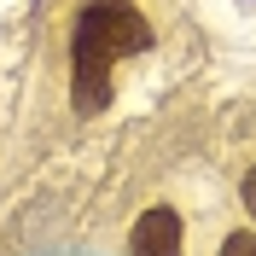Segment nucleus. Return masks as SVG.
<instances>
[{
	"mask_svg": "<svg viewBox=\"0 0 256 256\" xmlns=\"http://www.w3.org/2000/svg\"><path fill=\"white\" fill-rule=\"evenodd\" d=\"M146 47H152V30L128 0H88L70 35V76H76L82 111H99L111 99V64Z\"/></svg>",
	"mask_w": 256,
	"mask_h": 256,
	"instance_id": "f257e3e1",
	"label": "nucleus"
},
{
	"mask_svg": "<svg viewBox=\"0 0 256 256\" xmlns=\"http://www.w3.org/2000/svg\"><path fill=\"white\" fill-rule=\"evenodd\" d=\"M128 256H180V216L169 204H152L128 233Z\"/></svg>",
	"mask_w": 256,
	"mask_h": 256,
	"instance_id": "f03ea898",
	"label": "nucleus"
},
{
	"mask_svg": "<svg viewBox=\"0 0 256 256\" xmlns=\"http://www.w3.org/2000/svg\"><path fill=\"white\" fill-rule=\"evenodd\" d=\"M216 256H256V233H250V227H239V233H227Z\"/></svg>",
	"mask_w": 256,
	"mask_h": 256,
	"instance_id": "7ed1b4c3",
	"label": "nucleus"
},
{
	"mask_svg": "<svg viewBox=\"0 0 256 256\" xmlns=\"http://www.w3.org/2000/svg\"><path fill=\"white\" fill-rule=\"evenodd\" d=\"M239 198H244V210H250V222H256V169L244 175V186H239Z\"/></svg>",
	"mask_w": 256,
	"mask_h": 256,
	"instance_id": "20e7f679",
	"label": "nucleus"
}]
</instances>
